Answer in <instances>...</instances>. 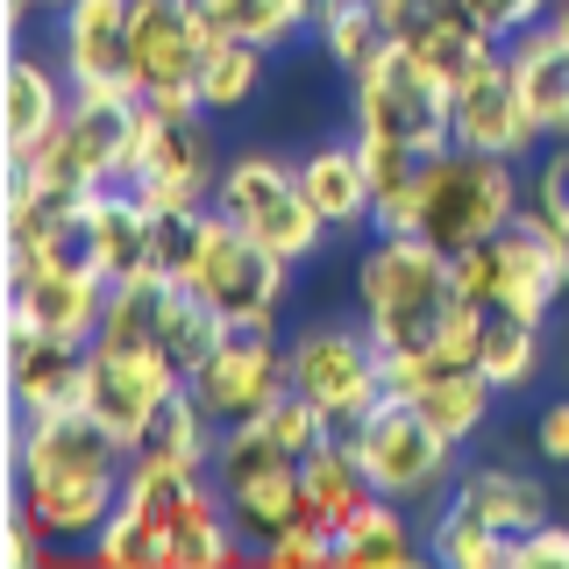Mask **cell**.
Masks as SVG:
<instances>
[{
	"mask_svg": "<svg viewBox=\"0 0 569 569\" xmlns=\"http://www.w3.org/2000/svg\"><path fill=\"white\" fill-rule=\"evenodd\" d=\"M356 307L363 328L378 335L385 356H420L435 349L441 320L456 307V257L435 249L427 236H378L356 263Z\"/></svg>",
	"mask_w": 569,
	"mask_h": 569,
	"instance_id": "1",
	"label": "cell"
},
{
	"mask_svg": "<svg viewBox=\"0 0 569 569\" xmlns=\"http://www.w3.org/2000/svg\"><path fill=\"white\" fill-rule=\"evenodd\" d=\"M520 200L527 186L512 178L506 157H485V150H449L420 157V192H413V236H427L435 249H477L491 242L498 228L520 221Z\"/></svg>",
	"mask_w": 569,
	"mask_h": 569,
	"instance_id": "2",
	"label": "cell"
},
{
	"mask_svg": "<svg viewBox=\"0 0 569 569\" xmlns=\"http://www.w3.org/2000/svg\"><path fill=\"white\" fill-rule=\"evenodd\" d=\"M213 29L192 0H129V71L150 114H207L200 107V58Z\"/></svg>",
	"mask_w": 569,
	"mask_h": 569,
	"instance_id": "3",
	"label": "cell"
},
{
	"mask_svg": "<svg viewBox=\"0 0 569 569\" xmlns=\"http://www.w3.org/2000/svg\"><path fill=\"white\" fill-rule=\"evenodd\" d=\"M192 292L207 299L228 328H278L284 313V292H292V263L278 249H263L257 236H242L221 207L207 213V242H200V263H192Z\"/></svg>",
	"mask_w": 569,
	"mask_h": 569,
	"instance_id": "4",
	"label": "cell"
},
{
	"mask_svg": "<svg viewBox=\"0 0 569 569\" xmlns=\"http://www.w3.org/2000/svg\"><path fill=\"white\" fill-rule=\"evenodd\" d=\"M349 449L363 456L378 498H399V506L435 498L441 485H449V462H456V441L441 435L406 391H385V399L349 427Z\"/></svg>",
	"mask_w": 569,
	"mask_h": 569,
	"instance_id": "5",
	"label": "cell"
},
{
	"mask_svg": "<svg viewBox=\"0 0 569 569\" xmlns=\"http://www.w3.org/2000/svg\"><path fill=\"white\" fill-rule=\"evenodd\" d=\"M213 207H221L242 236H257L263 249H278L284 263H307L320 249V236H328V221L313 213L307 186H299V164L263 157V150H249V157H236V164L221 171Z\"/></svg>",
	"mask_w": 569,
	"mask_h": 569,
	"instance_id": "6",
	"label": "cell"
},
{
	"mask_svg": "<svg viewBox=\"0 0 569 569\" xmlns=\"http://www.w3.org/2000/svg\"><path fill=\"white\" fill-rule=\"evenodd\" d=\"M356 129L391 136V142H406V150L435 157V150L456 142V93L406 43H391L370 71H356Z\"/></svg>",
	"mask_w": 569,
	"mask_h": 569,
	"instance_id": "7",
	"label": "cell"
},
{
	"mask_svg": "<svg viewBox=\"0 0 569 569\" xmlns=\"http://www.w3.org/2000/svg\"><path fill=\"white\" fill-rule=\"evenodd\" d=\"M292 391H307L320 413L335 420V435H349L391 391L378 335L370 328H307L292 342Z\"/></svg>",
	"mask_w": 569,
	"mask_h": 569,
	"instance_id": "8",
	"label": "cell"
},
{
	"mask_svg": "<svg viewBox=\"0 0 569 569\" xmlns=\"http://www.w3.org/2000/svg\"><path fill=\"white\" fill-rule=\"evenodd\" d=\"M192 399L207 406L213 427H236V420H257L271 399L292 391V349L271 342V328H228L213 356L186 370Z\"/></svg>",
	"mask_w": 569,
	"mask_h": 569,
	"instance_id": "9",
	"label": "cell"
},
{
	"mask_svg": "<svg viewBox=\"0 0 569 569\" xmlns=\"http://www.w3.org/2000/svg\"><path fill=\"white\" fill-rule=\"evenodd\" d=\"M178 385H186V370H178L157 342H93V356H86V399L79 406L121 441V449H136L142 427H150V413L171 399Z\"/></svg>",
	"mask_w": 569,
	"mask_h": 569,
	"instance_id": "10",
	"label": "cell"
},
{
	"mask_svg": "<svg viewBox=\"0 0 569 569\" xmlns=\"http://www.w3.org/2000/svg\"><path fill=\"white\" fill-rule=\"evenodd\" d=\"M136 136H142V100H71L58 136H50L43 150H29V164L58 171V178H71V186H86V192L129 186Z\"/></svg>",
	"mask_w": 569,
	"mask_h": 569,
	"instance_id": "11",
	"label": "cell"
},
{
	"mask_svg": "<svg viewBox=\"0 0 569 569\" xmlns=\"http://www.w3.org/2000/svg\"><path fill=\"white\" fill-rule=\"evenodd\" d=\"M129 186L142 207H207L221 171H213V142L200 114H150L142 107V136H136V164Z\"/></svg>",
	"mask_w": 569,
	"mask_h": 569,
	"instance_id": "12",
	"label": "cell"
},
{
	"mask_svg": "<svg viewBox=\"0 0 569 569\" xmlns=\"http://www.w3.org/2000/svg\"><path fill=\"white\" fill-rule=\"evenodd\" d=\"M8 307L29 313L43 335L93 342V335H100V313H107V278L86 257H58V263L8 257Z\"/></svg>",
	"mask_w": 569,
	"mask_h": 569,
	"instance_id": "13",
	"label": "cell"
},
{
	"mask_svg": "<svg viewBox=\"0 0 569 569\" xmlns=\"http://www.w3.org/2000/svg\"><path fill=\"white\" fill-rule=\"evenodd\" d=\"M0 356H8V406L22 413H58V406H79L86 399V356L93 342H64V335H43L29 313L0 320Z\"/></svg>",
	"mask_w": 569,
	"mask_h": 569,
	"instance_id": "14",
	"label": "cell"
},
{
	"mask_svg": "<svg viewBox=\"0 0 569 569\" xmlns=\"http://www.w3.org/2000/svg\"><path fill=\"white\" fill-rule=\"evenodd\" d=\"M64 71L79 100H142L129 71V0H64Z\"/></svg>",
	"mask_w": 569,
	"mask_h": 569,
	"instance_id": "15",
	"label": "cell"
},
{
	"mask_svg": "<svg viewBox=\"0 0 569 569\" xmlns=\"http://www.w3.org/2000/svg\"><path fill=\"white\" fill-rule=\"evenodd\" d=\"M385 378H391V391H406L456 449L491 420V399H498V385L477 363H435L427 349L420 356H385Z\"/></svg>",
	"mask_w": 569,
	"mask_h": 569,
	"instance_id": "16",
	"label": "cell"
},
{
	"mask_svg": "<svg viewBox=\"0 0 569 569\" xmlns=\"http://www.w3.org/2000/svg\"><path fill=\"white\" fill-rule=\"evenodd\" d=\"M456 142L462 150H485V157H506V164H520L533 142H541L506 58H491L477 79L456 86Z\"/></svg>",
	"mask_w": 569,
	"mask_h": 569,
	"instance_id": "17",
	"label": "cell"
},
{
	"mask_svg": "<svg viewBox=\"0 0 569 569\" xmlns=\"http://www.w3.org/2000/svg\"><path fill=\"white\" fill-rule=\"evenodd\" d=\"M121 506L142 512L157 533L178 527H200V520H221L228 498L207 485V462H171V456H129V477H121ZM171 562V556H164Z\"/></svg>",
	"mask_w": 569,
	"mask_h": 569,
	"instance_id": "18",
	"label": "cell"
},
{
	"mask_svg": "<svg viewBox=\"0 0 569 569\" xmlns=\"http://www.w3.org/2000/svg\"><path fill=\"white\" fill-rule=\"evenodd\" d=\"M399 43L413 50V58L435 71V79L449 86V93H456L462 79H477V71L498 58V29L470 8V0H427L413 22H406Z\"/></svg>",
	"mask_w": 569,
	"mask_h": 569,
	"instance_id": "19",
	"label": "cell"
},
{
	"mask_svg": "<svg viewBox=\"0 0 569 569\" xmlns=\"http://www.w3.org/2000/svg\"><path fill=\"white\" fill-rule=\"evenodd\" d=\"M71 71H50L29 50H8V71H0V142L8 157H29L58 136V121L71 114Z\"/></svg>",
	"mask_w": 569,
	"mask_h": 569,
	"instance_id": "20",
	"label": "cell"
},
{
	"mask_svg": "<svg viewBox=\"0 0 569 569\" xmlns=\"http://www.w3.org/2000/svg\"><path fill=\"white\" fill-rule=\"evenodd\" d=\"M79 242H86V263H93L107 284L157 271V263H150V207L136 200V186H100V192H86V207H79Z\"/></svg>",
	"mask_w": 569,
	"mask_h": 569,
	"instance_id": "21",
	"label": "cell"
},
{
	"mask_svg": "<svg viewBox=\"0 0 569 569\" xmlns=\"http://www.w3.org/2000/svg\"><path fill=\"white\" fill-rule=\"evenodd\" d=\"M569 292V263L533 236L527 221L498 228L491 236V307L506 313H527V320H548V307Z\"/></svg>",
	"mask_w": 569,
	"mask_h": 569,
	"instance_id": "22",
	"label": "cell"
},
{
	"mask_svg": "<svg viewBox=\"0 0 569 569\" xmlns=\"http://www.w3.org/2000/svg\"><path fill=\"white\" fill-rule=\"evenodd\" d=\"M506 64H512V86H520L533 129L548 142H569V43L548 22H533V29L512 36Z\"/></svg>",
	"mask_w": 569,
	"mask_h": 569,
	"instance_id": "23",
	"label": "cell"
},
{
	"mask_svg": "<svg viewBox=\"0 0 569 569\" xmlns=\"http://www.w3.org/2000/svg\"><path fill=\"white\" fill-rule=\"evenodd\" d=\"M299 491H307V520L335 527V533H342L356 512L378 498V485H370V470H363V456L349 449V435H335V441H320L313 456H299Z\"/></svg>",
	"mask_w": 569,
	"mask_h": 569,
	"instance_id": "24",
	"label": "cell"
},
{
	"mask_svg": "<svg viewBox=\"0 0 569 569\" xmlns=\"http://www.w3.org/2000/svg\"><path fill=\"white\" fill-rule=\"evenodd\" d=\"M299 186H307V200L328 228L370 221V171H363L356 142H320V150H307L299 157Z\"/></svg>",
	"mask_w": 569,
	"mask_h": 569,
	"instance_id": "25",
	"label": "cell"
},
{
	"mask_svg": "<svg viewBox=\"0 0 569 569\" xmlns=\"http://www.w3.org/2000/svg\"><path fill=\"white\" fill-rule=\"evenodd\" d=\"M456 506L477 512V520L498 527V533H512V541H520L527 527L548 520V491L533 485L527 470H506V462H485V470L462 477V485H456Z\"/></svg>",
	"mask_w": 569,
	"mask_h": 569,
	"instance_id": "26",
	"label": "cell"
},
{
	"mask_svg": "<svg viewBox=\"0 0 569 569\" xmlns=\"http://www.w3.org/2000/svg\"><path fill=\"white\" fill-rule=\"evenodd\" d=\"M356 150H363V171H370V221L378 236H406L413 228V192H420V150L391 136H363L356 129Z\"/></svg>",
	"mask_w": 569,
	"mask_h": 569,
	"instance_id": "27",
	"label": "cell"
},
{
	"mask_svg": "<svg viewBox=\"0 0 569 569\" xmlns=\"http://www.w3.org/2000/svg\"><path fill=\"white\" fill-rule=\"evenodd\" d=\"M335 556H342V569H413L427 556V541H413L399 498H370V506L342 527Z\"/></svg>",
	"mask_w": 569,
	"mask_h": 569,
	"instance_id": "28",
	"label": "cell"
},
{
	"mask_svg": "<svg viewBox=\"0 0 569 569\" xmlns=\"http://www.w3.org/2000/svg\"><path fill=\"white\" fill-rule=\"evenodd\" d=\"M213 36H242V43H284L307 22H320V0H192Z\"/></svg>",
	"mask_w": 569,
	"mask_h": 569,
	"instance_id": "29",
	"label": "cell"
},
{
	"mask_svg": "<svg viewBox=\"0 0 569 569\" xmlns=\"http://www.w3.org/2000/svg\"><path fill=\"white\" fill-rule=\"evenodd\" d=\"M477 370H485L498 391H520L533 370H541V320L506 313V307H485V335H477Z\"/></svg>",
	"mask_w": 569,
	"mask_h": 569,
	"instance_id": "30",
	"label": "cell"
},
{
	"mask_svg": "<svg viewBox=\"0 0 569 569\" xmlns=\"http://www.w3.org/2000/svg\"><path fill=\"white\" fill-rule=\"evenodd\" d=\"M391 43H399V36L385 29V14L370 8V0H320V50H328L349 79H356V71H370Z\"/></svg>",
	"mask_w": 569,
	"mask_h": 569,
	"instance_id": "31",
	"label": "cell"
},
{
	"mask_svg": "<svg viewBox=\"0 0 569 569\" xmlns=\"http://www.w3.org/2000/svg\"><path fill=\"white\" fill-rule=\"evenodd\" d=\"M263 86V43H242V36H213L200 58V107L207 114H236V107L257 100Z\"/></svg>",
	"mask_w": 569,
	"mask_h": 569,
	"instance_id": "32",
	"label": "cell"
},
{
	"mask_svg": "<svg viewBox=\"0 0 569 569\" xmlns=\"http://www.w3.org/2000/svg\"><path fill=\"white\" fill-rule=\"evenodd\" d=\"M129 456H171V462H213V420L207 406L192 399V385H178L164 406L150 413V427H142V441Z\"/></svg>",
	"mask_w": 569,
	"mask_h": 569,
	"instance_id": "33",
	"label": "cell"
},
{
	"mask_svg": "<svg viewBox=\"0 0 569 569\" xmlns=\"http://www.w3.org/2000/svg\"><path fill=\"white\" fill-rule=\"evenodd\" d=\"M221 335H228V320L213 313L207 299L192 292V284H178V278H171V292H164V320H157V349H164L178 370H192L200 356H213V342H221Z\"/></svg>",
	"mask_w": 569,
	"mask_h": 569,
	"instance_id": "34",
	"label": "cell"
},
{
	"mask_svg": "<svg viewBox=\"0 0 569 569\" xmlns=\"http://www.w3.org/2000/svg\"><path fill=\"white\" fill-rule=\"evenodd\" d=\"M427 556L449 562V569H512V533H498V527L477 520V512L449 506L435 520V533H427Z\"/></svg>",
	"mask_w": 569,
	"mask_h": 569,
	"instance_id": "35",
	"label": "cell"
},
{
	"mask_svg": "<svg viewBox=\"0 0 569 569\" xmlns=\"http://www.w3.org/2000/svg\"><path fill=\"white\" fill-rule=\"evenodd\" d=\"M164 292H171L164 271H142V278L107 284V313H100V335H93V342H157Z\"/></svg>",
	"mask_w": 569,
	"mask_h": 569,
	"instance_id": "36",
	"label": "cell"
},
{
	"mask_svg": "<svg viewBox=\"0 0 569 569\" xmlns=\"http://www.w3.org/2000/svg\"><path fill=\"white\" fill-rule=\"evenodd\" d=\"M207 213L213 207H150V263L164 278H178V284L192 278L200 242H207Z\"/></svg>",
	"mask_w": 569,
	"mask_h": 569,
	"instance_id": "37",
	"label": "cell"
},
{
	"mask_svg": "<svg viewBox=\"0 0 569 569\" xmlns=\"http://www.w3.org/2000/svg\"><path fill=\"white\" fill-rule=\"evenodd\" d=\"M164 556H171V541L142 520V512H129V506H114L107 527L93 533V562L100 569H164Z\"/></svg>",
	"mask_w": 569,
	"mask_h": 569,
	"instance_id": "38",
	"label": "cell"
},
{
	"mask_svg": "<svg viewBox=\"0 0 569 569\" xmlns=\"http://www.w3.org/2000/svg\"><path fill=\"white\" fill-rule=\"evenodd\" d=\"M335 541H342L335 527L299 520V527H284L278 541H263L257 562H271V569H335V562H342V556H335Z\"/></svg>",
	"mask_w": 569,
	"mask_h": 569,
	"instance_id": "39",
	"label": "cell"
},
{
	"mask_svg": "<svg viewBox=\"0 0 569 569\" xmlns=\"http://www.w3.org/2000/svg\"><path fill=\"white\" fill-rule=\"evenodd\" d=\"M512 569H569V527L541 520L512 541Z\"/></svg>",
	"mask_w": 569,
	"mask_h": 569,
	"instance_id": "40",
	"label": "cell"
},
{
	"mask_svg": "<svg viewBox=\"0 0 569 569\" xmlns=\"http://www.w3.org/2000/svg\"><path fill=\"white\" fill-rule=\"evenodd\" d=\"M477 14L498 29V36H520V29H533V22H548V8L556 0H470Z\"/></svg>",
	"mask_w": 569,
	"mask_h": 569,
	"instance_id": "41",
	"label": "cell"
},
{
	"mask_svg": "<svg viewBox=\"0 0 569 569\" xmlns=\"http://www.w3.org/2000/svg\"><path fill=\"white\" fill-rule=\"evenodd\" d=\"M456 299H470V307H491V242L456 249Z\"/></svg>",
	"mask_w": 569,
	"mask_h": 569,
	"instance_id": "42",
	"label": "cell"
},
{
	"mask_svg": "<svg viewBox=\"0 0 569 569\" xmlns=\"http://www.w3.org/2000/svg\"><path fill=\"white\" fill-rule=\"evenodd\" d=\"M36 541H50L43 527L29 520V506L8 491V569H36Z\"/></svg>",
	"mask_w": 569,
	"mask_h": 569,
	"instance_id": "43",
	"label": "cell"
},
{
	"mask_svg": "<svg viewBox=\"0 0 569 569\" xmlns=\"http://www.w3.org/2000/svg\"><path fill=\"white\" fill-rule=\"evenodd\" d=\"M533 449L556 462V470H569V399L541 406V420H533Z\"/></svg>",
	"mask_w": 569,
	"mask_h": 569,
	"instance_id": "44",
	"label": "cell"
},
{
	"mask_svg": "<svg viewBox=\"0 0 569 569\" xmlns=\"http://www.w3.org/2000/svg\"><path fill=\"white\" fill-rule=\"evenodd\" d=\"M36 8H64V0H0V14H8V29H22Z\"/></svg>",
	"mask_w": 569,
	"mask_h": 569,
	"instance_id": "45",
	"label": "cell"
},
{
	"mask_svg": "<svg viewBox=\"0 0 569 569\" xmlns=\"http://www.w3.org/2000/svg\"><path fill=\"white\" fill-rule=\"evenodd\" d=\"M548 29H556L562 43H569V0H556V8H548Z\"/></svg>",
	"mask_w": 569,
	"mask_h": 569,
	"instance_id": "46",
	"label": "cell"
},
{
	"mask_svg": "<svg viewBox=\"0 0 569 569\" xmlns=\"http://www.w3.org/2000/svg\"><path fill=\"white\" fill-rule=\"evenodd\" d=\"M420 8H427V0H420Z\"/></svg>",
	"mask_w": 569,
	"mask_h": 569,
	"instance_id": "47",
	"label": "cell"
}]
</instances>
